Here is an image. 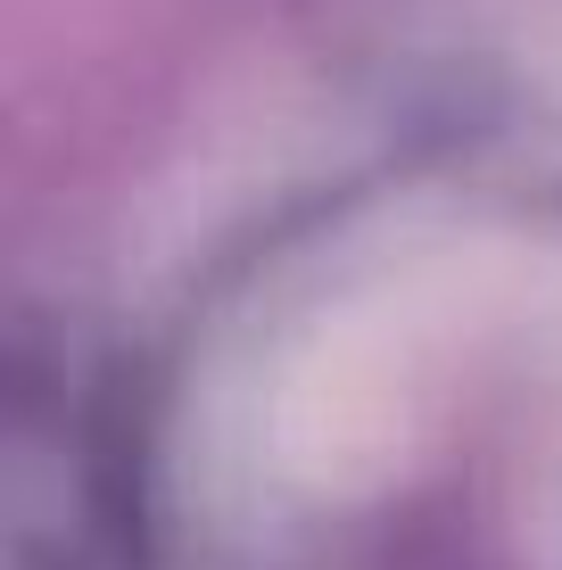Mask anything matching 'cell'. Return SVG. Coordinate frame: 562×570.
<instances>
[{
    "mask_svg": "<svg viewBox=\"0 0 562 570\" xmlns=\"http://www.w3.org/2000/svg\"><path fill=\"white\" fill-rule=\"evenodd\" d=\"M67 422H75V463H91L100 430H91V414L75 397H67ZM75 529H100V471H75Z\"/></svg>",
    "mask_w": 562,
    "mask_h": 570,
    "instance_id": "obj_1",
    "label": "cell"
}]
</instances>
